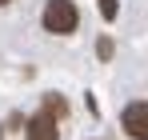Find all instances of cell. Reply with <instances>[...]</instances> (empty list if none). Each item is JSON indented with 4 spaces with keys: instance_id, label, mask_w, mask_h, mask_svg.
<instances>
[{
    "instance_id": "cell-1",
    "label": "cell",
    "mask_w": 148,
    "mask_h": 140,
    "mask_svg": "<svg viewBox=\"0 0 148 140\" xmlns=\"http://www.w3.org/2000/svg\"><path fill=\"white\" fill-rule=\"evenodd\" d=\"M76 20H80V12H76L72 0H48V4H44V12H40L44 32H56V36L76 32Z\"/></svg>"
},
{
    "instance_id": "cell-2",
    "label": "cell",
    "mask_w": 148,
    "mask_h": 140,
    "mask_svg": "<svg viewBox=\"0 0 148 140\" xmlns=\"http://www.w3.org/2000/svg\"><path fill=\"white\" fill-rule=\"evenodd\" d=\"M120 128L132 140H148V100H136L120 112Z\"/></svg>"
},
{
    "instance_id": "cell-3",
    "label": "cell",
    "mask_w": 148,
    "mask_h": 140,
    "mask_svg": "<svg viewBox=\"0 0 148 140\" xmlns=\"http://www.w3.org/2000/svg\"><path fill=\"white\" fill-rule=\"evenodd\" d=\"M24 136L28 140H60V120L52 116L48 108H40L36 116L28 120V128H24Z\"/></svg>"
},
{
    "instance_id": "cell-4",
    "label": "cell",
    "mask_w": 148,
    "mask_h": 140,
    "mask_svg": "<svg viewBox=\"0 0 148 140\" xmlns=\"http://www.w3.org/2000/svg\"><path fill=\"white\" fill-rule=\"evenodd\" d=\"M100 16L104 20H116V0H100Z\"/></svg>"
},
{
    "instance_id": "cell-5",
    "label": "cell",
    "mask_w": 148,
    "mask_h": 140,
    "mask_svg": "<svg viewBox=\"0 0 148 140\" xmlns=\"http://www.w3.org/2000/svg\"><path fill=\"white\" fill-rule=\"evenodd\" d=\"M96 56H100V60H108V56H112V40H108V36L96 44Z\"/></svg>"
},
{
    "instance_id": "cell-6",
    "label": "cell",
    "mask_w": 148,
    "mask_h": 140,
    "mask_svg": "<svg viewBox=\"0 0 148 140\" xmlns=\"http://www.w3.org/2000/svg\"><path fill=\"white\" fill-rule=\"evenodd\" d=\"M0 4H8V0H0Z\"/></svg>"
}]
</instances>
